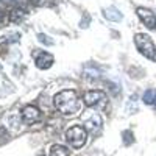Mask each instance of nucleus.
I'll return each mask as SVG.
<instances>
[{
	"label": "nucleus",
	"mask_w": 156,
	"mask_h": 156,
	"mask_svg": "<svg viewBox=\"0 0 156 156\" xmlns=\"http://www.w3.org/2000/svg\"><path fill=\"white\" fill-rule=\"evenodd\" d=\"M83 100L76 95L75 90H61L53 98L55 108L64 115H75L83 109Z\"/></svg>",
	"instance_id": "1"
},
{
	"label": "nucleus",
	"mask_w": 156,
	"mask_h": 156,
	"mask_svg": "<svg viewBox=\"0 0 156 156\" xmlns=\"http://www.w3.org/2000/svg\"><path fill=\"white\" fill-rule=\"evenodd\" d=\"M134 44H136V47H137L140 55H144L147 59L156 62V45H154L153 39L148 34L137 33L134 36Z\"/></svg>",
	"instance_id": "2"
},
{
	"label": "nucleus",
	"mask_w": 156,
	"mask_h": 156,
	"mask_svg": "<svg viewBox=\"0 0 156 156\" xmlns=\"http://www.w3.org/2000/svg\"><path fill=\"white\" fill-rule=\"evenodd\" d=\"M66 140L72 148H81L87 140V131L84 126L73 125L66 131Z\"/></svg>",
	"instance_id": "3"
},
{
	"label": "nucleus",
	"mask_w": 156,
	"mask_h": 156,
	"mask_svg": "<svg viewBox=\"0 0 156 156\" xmlns=\"http://www.w3.org/2000/svg\"><path fill=\"white\" fill-rule=\"evenodd\" d=\"M83 101H84V105L86 106H90V108H94V106H98L100 103H105L106 101V94L103 92V90H87V92L84 94L83 97Z\"/></svg>",
	"instance_id": "4"
},
{
	"label": "nucleus",
	"mask_w": 156,
	"mask_h": 156,
	"mask_svg": "<svg viewBox=\"0 0 156 156\" xmlns=\"http://www.w3.org/2000/svg\"><path fill=\"white\" fill-rule=\"evenodd\" d=\"M136 12H137V16H139V19L144 22V25L147 28H150V30H154L156 31V14L151 11V9H148V8H142V6H139L137 9H136Z\"/></svg>",
	"instance_id": "5"
},
{
	"label": "nucleus",
	"mask_w": 156,
	"mask_h": 156,
	"mask_svg": "<svg viewBox=\"0 0 156 156\" xmlns=\"http://www.w3.org/2000/svg\"><path fill=\"white\" fill-rule=\"evenodd\" d=\"M22 119H23L25 123H34V122H37L39 119H41V111H39L36 106L28 105V106H25L22 109Z\"/></svg>",
	"instance_id": "6"
},
{
	"label": "nucleus",
	"mask_w": 156,
	"mask_h": 156,
	"mask_svg": "<svg viewBox=\"0 0 156 156\" xmlns=\"http://www.w3.org/2000/svg\"><path fill=\"white\" fill-rule=\"evenodd\" d=\"M53 56H51L50 53H47V51H42V53H39L36 56V67L37 69H41V70H47L50 69L51 66H53Z\"/></svg>",
	"instance_id": "7"
},
{
	"label": "nucleus",
	"mask_w": 156,
	"mask_h": 156,
	"mask_svg": "<svg viewBox=\"0 0 156 156\" xmlns=\"http://www.w3.org/2000/svg\"><path fill=\"white\" fill-rule=\"evenodd\" d=\"M100 128H101V117H100V114H94L92 117H89V119L84 122V129L89 131L90 134H97Z\"/></svg>",
	"instance_id": "8"
},
{
	"label": "nucleus",
	"mask_w": 156,
	"mask_h": 156,
	"mask_svg": "<svg viewBox=\"0 0 156 156\" xmlns=\"http://www.w3.org/2000/svg\"><path fill=\"white\" fill-rule=\"evenodd\" d=\"M103 16H105L106 19H109V20H112V22H119V20H122V12L117 9V8H114V6H109V8H106L105 11H103Z\"/></svg>",
	"instance_id": "9"
},
{
	"label": "nucleus",
	"mask_w": 156,
	"mask_h": 156,
	"mask_svg": "<svg viewBox=\"0 0 156 156\" xmlns=\"http://www.w3.org/2000/svg\"><path fill=\"white\" fill-rule=\"evenodd\" d=\"M50 156H69V150L62 145H53L50 148Z\"/></svg>",
	"instance_id": "10"
},
{
	"label": "nucleus",
	"mask_w": 156,
	"mask_h": 156,
	"mask_svg": "<svg viewBox=\"0 0 156 156\" xmlns=\"http://www.w3.org/2000/svg\"><path fill=\"white\" fill-rule=\"evenodd\" d=\"M154 98H156V89H148V90H145L144 97H142V100H144L145 105H151V106H153V103H154Z\"/></svg>",
	"instance_id": "11"
},
{
	"label": "nucleus",
	"mask_w": 156,
	"mask_h": 156,
	"mask_svg": "<svg viewBox=\"0 0 156 156\" xmlns=\"http://www.w3.org/2000/svg\"><path fill=\"white\" fill-rule=\"evenodd\" d=\"M25 19V11L23 9H12V12H11V20L12 22H22Z\"/></svg>",
	"instance_id": "12"
},
{
	"label": "nucleus",
	"mask_w": 156,
	"mask_h": 156,
	"mask_svg": "<svg viewBox=\"0 0 156 156\" xmlns=\"http://www.w3.org/2000/svg\"><path fill=\"white\" fill-rule=\"evenodd\" d=\"M31 2H33V3H41L42 0H31Z\"/></svg>",
	"instance_id": "13"
},
{
	"label": "nucleus",
	"mask_w": 156,
	"mask_h": 156,
	"mask_svg": "<svg viewBox=\"0 0 156 156\" xmlns=\"http://www.w3.org/2000/svg\"><path fill=\"white\" fill-rule=\"evenodd\" d=\"M3 2H8L9 3V2H16V0H3Z\"/></svg>",
	"instance_id": "14"
},
{
	"label": "nucleus",
	"mask_w": 156,
	"mask_h": 156,
	"mask_svg": "<svg viewBox=\"0 0 156 156\" xmlns=\"http://www.w3.org/2000/svg\"><path fill=\"white\" fill-rule=\"evenodd\" d=\"M153 106H156V98H154V103H153Z\"/></svg>",
	"instance_id": "15"
}]
</instances>
